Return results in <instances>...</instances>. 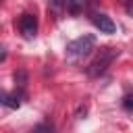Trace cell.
<instances>
[{
	"mask_svg": "<svg viewBox=\"0 0 133 133\" xmlns=\"http://www.w3.org/2000/svg\"><path fill=\"white\" fill-rule=\"evenodd\" d=\"M15 83H17L19 87H25V83H27V73H25V71H15Z\"/></svg>",
	"mask_w": 133,
	"mask_h": 133,
	"instance_id": "8992f818",
	"label": "cell"
},
{
	"mask_svg": "<svg viewBox=\"0 0 133 133\" xmlns=\"http://www.w3.org/2000/svg\"><path fill=\"white\" fill-rule=\"evenodd\" d=\"M64 4H66L69 12H73V15H77V12L81 10V6H79V0H66Z\"/></svg>",
	"mask_w": 133,
	"mask_h": 133,
	"instance_id": "ba28073f",
	"label": "cell"
},
{
	"mask_svg": "<svg viewBox=\"0 0 133 133\" xmlns=\"http://www.w3.org/2000/svg\"><path fill=\"white\" fill-rule=\"evenodd\" d=\"M94 44H96L94 35H81V37L73 39L71 44H66V56H69L71 60L83 58V56H87V54L94 50Z\"/></svg>",
	"mask_w": 133,
	"mask_h": 133,
	"instance_id": "7a4b0ae2",
	"label": "cell"
},
{
	"mask_svg": "<svg viewBox=\"0 0 133 133\" xmlns=\"http://www.w3.org/2000/svg\"><path fill=\"white\" fill-rule=\"evenodd\" d=\"M123 108H125L127 112H133V94H127V96L123 98Z\"/></svg>",
	"mask_w": 133,
	"mask_h": 133,
	"instance_id": "9c48e42d",
	"label": "cell"
},
{
	"mask_svg": "<svg viewBox=\"0 0 133 133\" xmlns=\"http://www.w3.org/2000/svg\"><path fill=\"white\" fill-rule=\"evenodd\" d=\"M19 29H21V33H23L27 39L35 37V33H37V19H35L33 15H23V17L19 19Z\"/></svg>",
	"mask_w": 133,
	"mask_h": 133,
	"instance_id": "3957f363",
	"label": "cell"
},
{
	"mask_svg": "<svg viewBox=\"0 0 133 133\" xmlns=\"http://www.w3.org/2000/svg\"><path fill=\"white\" fill-rule=\"evenodd\" d=\"M91 23H94V25H96L102 33H116V23H114L110 17L102 15V12L91 15Z\"/></svg>",
	"mask_w": 133,
	"mask_h": 133,
	"instance_id": "277c9868",
	"label": "cell"
},
{
	"mask_svg": "<svg viewBox=\"0 0 133 133\" xmlns=\"http://www.w3.org/2000/svg\"><path fill=\"white\" fill-rule=\"evenodd\" d=\"M2 104L6 108H19L21 106V96L19 94H4L2 96Z\"/></svg>",
	"mask_w": 133,
	"mask_h": 133,
	"instance_id": "5b68a950",
	"label": "cell"
},
{
	"mask_svg": "<svg viewBox=\"0 0 133 133\" xmlns=\"http://www.w3.org/2000/svg\"><path fill=\"white\" fill-rule=\"evenodd\" d=\"M54 129H52V125L50 123H39L37 127H33V131L31 133H52Z\"/></svg>",
	"mask_w": 133,
	"mask_h": 133,
	"instance_id": "52a82bcc",
	"label": "cell"
},
{
	"mask_svg": "<svg viewBox=\"0 0 133 133\" xmlns=\"http://www.w3.org/2000/svg\"><path fill=\"white\" fill-rule=\"evenodd\" d=\"M129 15H131V17H133V6H131V8H129Z\"/></svg>",
	"mask_w": 133,
	"mask_h": 133,
	"instance_id": "30bf717a",
	"label": "cell"
},
{
	"mask_svg": "<svg viewBox=\"0 0 133 133\" xmlns=\"http://www.w3.org/2000/svg\"><path fill=\"white\" fill-rule=\"evenodd\" d=\"M118 56V50L116 48H102L100 50V54L91 60V64L87 66V75L89 77H100L108 66H110V62L114 60Z\"/></svg>",
	"mask_w": 133,
	"mask_h": 133,
	"instance_id": "6da1fadb",
	"label": "cell"
}]
</instances>
